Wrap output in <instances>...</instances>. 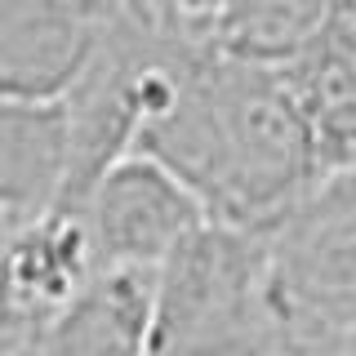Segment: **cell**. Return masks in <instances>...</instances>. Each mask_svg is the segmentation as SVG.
Returning <instances> with one entry per match:
<instances>
[{
	"label": "cell",
	"instance_id": "cell-7",
	"mask_svg": "<svg viewBox=\"0 0 356 356\" xmlns=\"http://www.w3.org/2000/svg\"><path fill=\"white\" fill-rule=\"evenodd\" d=\"M72 174V120L63 98H0V222L9 236L63 205Z\"/></svg>",
	"mask_w": 356,
	"mask_h": 356
},
{
	"label": "cell",
	"instance_id": "cell-6",
	"mask_svg": "<svg viewBox=\"0 0 356 356\" xmlns=\"http://www.w3.org/2000/svg\"><path fill=\"white\" fill-rule=\"evenodd\" d=\"M94 272L98 263L81 214L54 209L36 227L18 232L0 254V343L49 325L94 281Z\"/></svg>",
	"mask_w": 356,
	"mask_h": 356
},
{
	"label": "cell",
	"instance_id": "cell-10",
	"mask_svg": "<svg viewBox=\"0 0 356 356\" xmlns=\"http://www.w3.org/2000/svg\"><path fill=\"white\" fill-rule=\"evenodd\" d=\"M348 0H222V58L276 67L294 63Z\"/></svg>",
	"mask_w": 356,
	"mask_h": 356
},
{
	"label": "cell",
	"instance_id": "cell-2",
	"mask_svg": "<svg viewBox=\"0 0 356 356\" xmlns=\"http://www.w3.org/2000/svg\"><path fill=\"white\" fill-rule=\"evenodd\" d=\"M281 330L267 298L259 232L205 222L152 281L143 356H276Z\"/></svg>",
	"mask_w": 356,
	"mask_h": 356
},
{
	"label": "cell",
	"instance_id": "cell-4",
	"mask_svg": "<svg viewBox=\"0 0 356 356\" xmlns=\"http://www.w3.org/2000/svg\"><path fill=\"white\" fill-rule=\"evenodd\" d=\"M85 232L98 272H161L178 245H187L205 227V209L161 161L129 152L111 165L103 183L89 192Z\"/></svg>",
	"mask_w": 356,
	"mask_h": 356
},
{
	"label": "cell",
	"instance_id": "cell-5",
	"mask_svg": "<svg viewBox=\"0 0 356 356\" xmlns=\"http://www.w3.org/2000/svg\"><path fill=\"white\" fill-rule=\"evenodd\" d=\"M129 0H0V98H63Z\"/></svg>",
	"mask_w": 356,
	"mask_h": 356
},
{
	"label": "cell",
	"instance_id": "cell-11",
	"mask_svg": "<svg viewBox=\"0 0 356 356\" xmlns=\"http://www.w3.org/2000/svg\"><path fill=\"white\" fill-rule=\"evenodd\" d=\"M343 356H356V325H352V334H348V348H343Z\"/></svg>",
	"mask_w": 356,
	"mask_h": 356
},
{
	"label": "cell",
	"instance_id": "cell-13",
	"mask_svg": "<svg viewBox=\"0 0 356 356\" xmlns=\"http://www.w3.org/2000/svg\"><path fill=\"white\" fill-rule=\"evenodd\" d=\"M0 330H5V325H0Z\"/></svg>",
	"mask_w": 356,
	"mask_h": 356
},
{
	"label": "cell",
	"instance_id": "cell-12",
	"mask_svg": "<svg viewBox=\"0 0 356 356\" xmlns=\"http://www.w3.org/2000/svg\"><path fill=\"white\" fill-rule=\"evenodd\" d=\"M9 241H14V236H9V227L0 222V254H5V245H9Z\"/></svg>",
	"mask_w": 356,
	"mask_h": 356
},
{
	"label": "cell",
	"instance_id": "cell-8",
	"mask_svg": "<svg viewBox=\"0 0 356 356\" xmlns=\"http://www.w3.org/2000/svg\"><path fill=\"white\" fill-rule=\"evenodd\" d=\"M281 76L307 120L321 178L356 174V9L343 5Z\"/></svg>",
	"mask_w": 356,
	"mask_h": 356
},
{
	"label": "cell",
	"instance_id": "cell-3",
	"mask_svg": "<svg viewBox=\"0 0 356 356\" xmlns=\"http://www.w3.org/2000/svg\"><path fill=\"white\" fill-rule=\"evenodd\" d=\"M276 356H343L356 325V174H325L259 232Z\"/></svg>",
	"mask_w": 356,
	"mask_h": 356
},
{
	"label": "cell",
	"instance_id": "cell-1",
	"mask_svg": "<svg viewBox=\"0 0 356 356\" xmlns=\"http://www.w3.org/2000/svg\"><path fill=\"white\" fill-rule=\"evenodd\" d=\"M143 156L187 187L209 222L263 232L321 178L307 120L276 67L200 58L143 129Z\"/></svg>",
	"mask_w": 356,
	"mask_h": 356
},
{
	"label": "cell",
	"instance_id": "cell-9",
	"mask_svg": "<svg viewBox=\"0 0 356 356\" xmlns=\"http://www.w3.org/2000/svg\"><path fill=\"white\" fill-rule=\"evenodd\" d=\"M152 272H94L49 325L0 343V356H143L152 330Z\"/></svg>",
	"mask_w": 356,
	"mask_h": 356
}]
</instances>
